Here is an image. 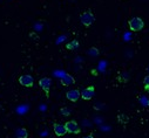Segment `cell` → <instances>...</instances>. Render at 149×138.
<instances>
[{
	"mask_svg": "<svg viewBox=\"0 0 149 138\" xmlns=\"http://www.w3.org/2000/svg\"><path fill=\"white\" fill-rule=\"evenodd\" d=\"M19 83L25 88H32L34 84V79L31 75H21L19 77Z\"/></svg>",
	"mask_w": 149,
	"mask_h": 138,
	"instance_id": "4",
	"label": "cell"
},
{
	"mask_svg": "<svg viewBox=\"0 0 149 138\" xmlns=\"http://www.w3.org/2000/svg\"><path fill=\"white\" fill-rule=\"evenodd\" d=\"M128 26H129V29H130L132 32H140V30L143 29L144 22H143V20H142L141 18L135 17V18H133V19L129 20Z\"/></svg>",
	"mask_w": 149,
	"mask_h": 138,
	"instance_id": "1",
	"label": "cell"
},
{
	"mask_svg": "<svg viewBox=\"0 0 149 138\" xmlns=\"http://www.w3.org/2000/svg\"><path fill=\"white\" fill-rule=\"evenodd\" d=\"M60 114H61L62 116L67 117V116H70V110H69L68 108H61V110H60Z\"/></svg>",
	"mask_w": 149,
	"mask_h": 138,
	"instance_id": "12",
	"label": "cell"
},
{
	"mask_svg": "<svg viewBox=\"0 0 149 138\" xmlns=\"http://www.w3.org/2000/svg\"><path fill=\"white\" fill-rule=\"evenodd\" d=\"M66 97L70 102H77L79 98H81V91H79L78 89H70L66 92Z\"/></svg>",
	"mask_w": 149,
	"mask_h": 138,
	"instance_id": "5",
	"label": "cell"
},
{
	"mask_svg": "<svg viewBox=\"0 0 149 138\" xmlns=\"http://www.w3.org/2000/svg\"><path fill=\"white\" fill-rule=\"evenodd\" d=\"M88 54L92 55V56H97V55H99V50H97V48L92 47V48L88 50Z\"/></svg>",
	"mask_w": 149,
	"mask_h": 138,
	"instance_id": "13",
	"label": "cell"
},
{
	"mask_svg": "<svg viewBox=\"0 0 149 138\" xmlns=\"http://www.w3.org/2000/svg\"><path fill=\"white\" fill-rule=\"evenodd\" d=\"M53 130H54V133L59 137H62L67 133V129L65 126V124H59V123H55L54 126H53Z\"/></svg>",
	"mask_w": 149,
	"mask_h": 138,
	"instance_id": "8",
	"label": "cell"
},
{
	"mask_svg": "<svg viewBox=\"0 0 149 138\" xmlns=\"http://www.w3.org/2000/svg\"><path fill=\"white\" fill-rule=\"evenodd\" d=\"M61 84L62 86H72L75 83V80H74V77L72 75H65L63 77H61Z\"/></svg>",
	"mask_w": 149,
	"mask_h": 138,
	"instance_id": "9",
	"label": "cell"
},
{
	"mask_svg": "<svg viewBox=\"0 0 149 138\" xmlns=\"http://www.w3.org/2000/svg\"><path fill=\"white\" fill-rule=\"evenodd\" d=\"M94 94H95V88L93 86H91V87H88L81 91V98L85 101H89L93 98Z\"/></svg>",
	"mask_w": 149,
	"mask_h": 138,
	"instance_id": "6",
	"label": "cell"
},
{
	"mask_svg": "<svg viewBox=\"0 0 149 138\" xmlns=\"http://www.w3.org/2000/svg\"><path fill=\"white\" fill-rule=\"evenodd\" d=\"M80 21L85 27H89L93 25V22L95 21V17L92 13V11H86L84 13H81L80 15Z\"/></svg>",
	"mask_w": 149,
	"mask_h": 138,
	"instance_id": "2",
	"label": "cell"
},
{
	"mask_svg": "<svg viewBox=\"0 0 149 138\" xmlns=\"http://www.w3.org/2000/svg\"><path fill=\"white\" fill-rule=\"evenodd\" d=\"M143 86H144V90H149V75L144 77V80H143Z\"/></svg>",
	"mask_w": 149,
	"mask_h": 138,
	"instance_id": "14",
	"label": "cell"
},
{
	"mask_svg": "<svg viewBox=\"0 0 149 138\" xmlns=\"http://www.w3.org/2000/svg\"><path fill=\"white\" fill-rule=\"evenodd\" d=\"M39 86L40 88L46 92V95H48L49 92V88L52 86V80L49 77H42L40 81H39Z\"/></svg>",
	"mask_w": 149,
	"mask_h": 138,
	"instance_id": "7",
	"label": "cell"
},
{
	"mask_svg": "<svg viewBox=\"0 0 149 138\" xmlns=\"http://www.w3.org/2000/svg\"><path fill=\"white\" fill-rule=\"evenodd\" d=\"M84 138H94V137H93V135H88V136H86V137H84Z\"/></svg>",
	"mask_w": 149,
	"mask_h": 138,
	"instance_id": "16",
	"label": "cell"
},
{
	"mask_svg": "<svg viewBox=\"0 0 149 138\" xmlns=\"http://www.w3.org/2000/svg\"><path fill=\"white\" fill-rule=\"evenodd\" d=\"M65 126L67 129V132L68 133H73V135H78L80 132V128H79V124L75 122V121H68L65 123Z\"/></svg>",
	"mask_w": 149,
	"mask_h": 138,
	"instance_id": "3",
	"label": "cell"
},
{
	"mask_svg": "<svg viewBox=\"0 0 149 138\" xmlns=\"http://www.w3.org/2000/svg\"><path fill=\"white\" fill-rule=\"evenodd\" d=\"M140 102L142 103V106L143 107H149V99L146 98V97H141L140 98Z\"/></svg>",
	"mask_w": 149,
	"mask_h": 138,
	"instance_id": "15",
	"label": "cell"
},
{
	"mask_svg": "<svg viewBox=\"0 0 149 138\" xmlns=\"http://www.w3.org/2000/svg\"><path fill=\"white\" fill-rule=\"evenodd\" d=\"M78 47H79V42H78L77 40H74L73 42H70V43H68V45H67V49H70V50L77 49Z\"/></svg>",
	"mask_w": 149,
	"mask_h": 138,
	"instance_id": "11",
	"label": "cell"
},
{
	"mask_svg": "<svg viewBox=\"0 0 149 138\" xmlns=\"http://www.w3.org/2000/svg\"><path fill=\"white\" fill-rule=\"evenodd\" d=\"M28 132L25 128H19L15 130V138H27Z\"/></svg>",
	"mask_w": 149,
	"mask_h": 138,
	"instance_id": "10",
	"label": "cell"
}]
</instances>
